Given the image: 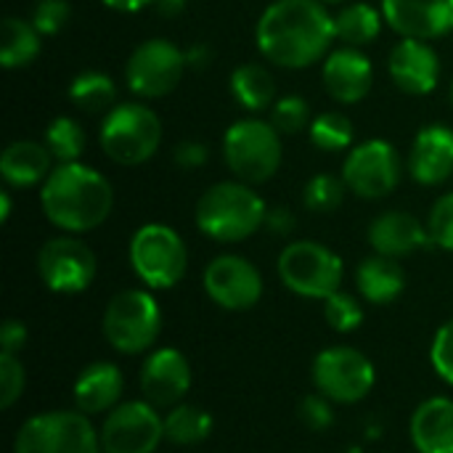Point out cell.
Instances as JSON below:
<instances>
[{
	"mask_svg": "<svg viewBox=\"0 0 453 453\" xmlns=\"http://www.w3.org/2000/svg\"><path fill=\"white\" fill-rule=\"evenodd\" d=\"M334 16L319 0H276L255 29L260 53L284 69L316 64L334 42Z\"/></svg>",
	"mask_w": 453,
	"mask_h": 453,
	"instance_id": "6da1fadb",
	"label": "cell"
},
{
	"mask_svg": "<svg viewBox=\"0 0 453 453\" xmlns=\"http://www.w3.org/2000/svg\"><path fill=\"white\" fill-rule=\"evenodd\" d=\"M45 218L66 234H85L98 228L114 207L111 183L82 162L53 167L40 191Z\"/></svg>",
	"mask_w": 453,
	"mask_h": 453,
	"instance_id": "7a4b0ae2",
	"label": "cell"
},
{
	"mask_svg": "<svg viewBox=\"0 0 453 453\" xmlns=\"http://www.w3.org/2000/svg\"><path fill=\"white\" fill-rule=\"evenodd\" d=\"M265 202L250 183L223 180L210 186L196 202V228L220 244L250 239L265 223Z\"/></svg>",
	"mask_w": 453,
	"mask_h": 453,
	"instance_id": "3957f363",
	"label": "cell"
},
{
	"mask_svg": "<svg viewBox=\"0 0 453 453\" xmlns=\"http://www.w3.org/2000/svg\"><path fill=\"white\" fill-rule=\"evenodd\" d=\"M98 141L111 162L135 167L157 154L162 143V122L149 106L138 101L117 104L106 111Z\"/></svg>",
	"mask_w": 453,
	"mask_h": 453,
	"instance_id": "277c9868",
	"label": "cell"
},
{
	"mask_svg": "<svg viewBox=\"0 0 453 453\" xmlns=\"http://www.w3.org/2000/svg\"><path fill=\"white\" fill-rule=\"evenodd\" d=\"M162 332V308L149 289H122L104 311V337L122 356L154 348Z\"/></svg>",
	"mask_w": 453,
	"mask_h": 453,
	"instance_id": "5b68a950",
	"label": "cell"
},
{
	"mask_svg": "<svg viewBox=\"0 0 453 453\" xmlns=\"http://www.w3.org/2000/svg\"><path fill=\"white\" fill-rule=\"evenodd\" d=\"M223 159L242 183L260 186L281 167V133L263 119H239L223 135Z\"/></svg>",
	"mask_w": 453,
	"mask_h": 453,
	"instance_id": "8992f818",
	"label": "cell"
},
{
	"mask_svg": "<svg viewBox=\"0 0 453 453\" xmlns=\"http://www.w3.org/2000/svg\"><path fill=\"white\" fill-rule=\"evenodd\" d=\"M135 276L149 289H173L188 271V250L180 234L165 223L141 226L127 247Z\"/></svg>",
	"mask_w": 453,
	"mask_h": 453,
	"instance_id": "52a82bcc",
	"label": "cell"
},
{
	"mask_svg": "<svg viewBox=\"0 0 453 453\" xmlns=\"http://www.w3.org/2000/svg\"><path fill=\"white\" fill-rule=\"evenodd\" d=\"M13 453H104L101 435L82 411H45L29 417L16 438Z\"/></svg>",
	"mask_w": 453,
	"mask_h": 453,
	"instance_id": "ba28073f",
	"label": "cell"
},
{
	"mask_svg": "<svg viewBox=\"0 0 453 453\" xmlns=\"http://www.w3.org/2000/svg\"><path fill=\"white\" fill-rule=\"evenodd\" d=\"M279 279L281 284L305 300H326L340 292L342 284V260L326 244L303 239L292 242L279 255Z\"/></svg>",
	"mask_w": 453,
	"mask_h": 453,
	"instance_id": "9c48e42d",
	"label": "cell"
},
{
	"mask_svg": "<svg viewBox=\"0 0 453 453\" xmlns=\"http://www.w3.org/2000/svg\"><path fill=\"white\" fill-rule=\"evenodd\" d=\"M311 380L313 388L321 395H326L332 403L353 406L372 393L377 382V372L366 353L348 345H334L313 358Z\"/></svg>",
	"mask_w": 453,
	"mask_h": 453,
	"instance_id": "30bf717a",
	"label": "cell"
},
{
	"mask_svg": "<svg viewBox=\"0 0 453 453\" xmlns=\"http://www.w3.org/2000/svg\"><path fill=\"white\" fill-rule=\"evenodd\" d=\"M403 175V162L398 149L390 141L369 138L350 149L342 165V180L348 191L361 199L390 196Z\"/></svg>",
	"mask_w": 453,
	"mask_h": 453,
	"instance_id": "8fae6325",
	"label": "cell"
},
{
	"mask_svg": "<svg viewBox=\"0 0 453 453\" xmlns=\"http://www.w3.org/2000/svg\"><path fill=\"white\" fill-rule=\"evenodd\" d=\"M186 50H180L175 42L154 37L141 42L127 64H125V80L127 88L141 98H162L173 93L186 72Z\"/></svg>",
	"mask_w": 453,
	"mask_h": 453,
	"instance_id": "7c38bea8",
	"label": "cell"
},
{
	"mask_svg": "<svg viewBox=\"0 0 453 453\" xmlns=\"http://www.w3.org/2000/svg\"><path fill=\"white\" fill-rule=\"evenodd\" d=\"M98 435L104 453H157L165 441V417L149 401H125L106 414Z\"/></svg>",
	"mask_w": 453,
	"mask_h": 453,
	"instance_id": "4fadbf2b",
	"label": "cell"
},
{
	"mask_svg": "<svg viewBox=\"0 0 453 453\" xmlns=\"http://www.w3.org/2000/svg\"><path fill=\"white\" fill-rule=\"evenodd\" d=\"M98 263L93 250L74 236H56L37 252V273L56 295H80L96 279Z\"/></svg>",
	"mask_w": 453,
	"mask_h": 453,
	"instance_id": "5bb4252c",
	"label": "cell"
},
{
	"mask_svg": "<svg viewBox=\"0 0 453 453\" xmlns=\"http://www.w3.org/2000/svg\"><path fill=\"white\" fill-rule=\"evenodd\" d=\"M202 287L207 297L223 311H250L263 297V276L260 271L242 255H218L207 263Z\"/></svg>",
	"mask_w": 453,
	"mask_h": 453,
	"instance_id": "9a60e30c",
	"label": "cell"
},
{
	"mask_svg": "<svg viewBox=\"0 0 453 453\" xmlns=\"http://www.w3.org/2000/svg\"><path fill=\"white\" fill-rule=\"evenodd\" d=\"M191 390V364L178 348H157L141 366V393L157 409L183 403Z\"/></svg>",
	"mask_w": 453,
	"mask_h": 453,
	"instance_id": "2e32d148",
	"label": "cell"
},
{
	"mask_svg": "<svg viewBox=\"0 0 453 453\" xmlns=\"http://www.w3.org/2000/svg\"><path fill=\"white\" fill-rule=\"evenodd\" d=\"M385 21L414 40H438L453 32V0H382Z\"/></svg>",
	"mask_w": 453,
	"mask_h": 453,
	"instance_id": "e0dca14e",
	"label": "cell"
},
{
	"mask_svg": "<svg viewBox=\"0 0 453 453\" xmlns=\"http://www.w3.org/2000/svg\"><path fill=\"white\" fill-rule=\"evenodd\" d=\"M390 80L409 96H427L441 82V58L427 40L403 37L388 58Z\"/></svg>",
	"mask_w": 453,
	"mask_h": 453,
	"instance_id": "ac0fdd59",
	"label": "cell"
},
{
	"mask_svg": "<svg viewBox=\"0 0 453 453\" xmlns=\"http://www.w3.org/2000/svg\"><path fill=\"white\" fill-rule=\"evenodd\" d=\"M321 80L326 93L337 104H358L369 96L374 85V69L369 56L361 53V48L345 45L326 56Z\"/></svg>",
	"mask_w": 453,
	"mask_h": 453,
	"instance_id": "d6986e66",
	"label": "cell"
},
{
	"mask_svg": "<svg viewBox=\"0 0 453 453\" xmlns=\"http://www.w3.org/2000/svg\"><path fill=\"white\" fill-rule=\"evenodd\" d=\"M409 175L419 186H441L453 175V127L427 125L417 133L409 159Z\"/></svg>",
	"mask_w": 453,
	"mask_h": 453,
	"instance_id": "ffe728a7",
	"label": "cell"
},
{
	"mask_svg": "<svg viewBox=\"0 0 453 453\" xmlns=\"http://www.w3.org/2000/svg\"><path fill=\"white\" fill-rule=\"evenodd\" d=\"M369 244L377 255L398 260V257L414 255L417 250L433 244V239L417 215L403 212V210H390V212H382L372 220Z\"/></svg>",
	"mask_w": 453,
	"mask_h": 453,
	"instance_id": "44dd1931",
	"label": "cell"
},
{
	"mask_svg": "<svg viewBox=\"0 0 453 453\" xmlns=\"http://www.w3.org/2000/svg\"><path fill=\"white\" fill-rule=\"evenodd\" d=\"M125 390V377L117 364L111 361H96L88 364L77 380H74V409L93 417V414H109L114 406H119Z\"/></svg>",
	"mask_w": 453,
	"mask_h": 453,
	"instance_id": "7402d4cb",
	"label": "cell"
},
{
	"mask_svg": "<svg viewBox=\"0 0 453 453\" xmlns=\"http://www.w3.org/2000/svg\"><path fill=\"white\" fill-rule=\"evenodd\" d=\"M411 443L417 453H453V401L427 398L411 414Z\"/></svg>",
	"mask_w": 453,
	"mask_h": 453,
	"instance_id": "603a6c76",
	"label": "cell"
},
{
	"mask_svg": "<svg viewBox=\"0 0 453 453\" xmlns=\"http://www.w3.org/2000/svg\"><path fill=\"white\" fill-rule=\"evenodd\" d=\"M53 154L37 141H13L0 154V175L11 188H32L48 180Z\"/></svg>",
	"mask_w": 453,
	"mask_h": 453,
	"instance_id": "cb8c5ba5",
	"label": "cell"
},
{
	"mask_svg": "<svg viewBox=\"0 0 453 453\" xmlns=\"http://www.w3.org/2000/svg\"><path fill=\"white\" fill-rule=\"evenodd\" d=\"M356 287L361 297L372 305H390L406 289V273L395 257L372 255L358 263L356 268Z\"/></svg>",
	"mask_w": 453,
	"mask_h": 453,
	"instance_id": "d4e9b609",
	"label": "cell"
},
{
	"mask_svg": "<svg viewBox=\"0 0 453 453\" xmlns=\"http://www.w3.org/2000/svg\"><path fill=\"white\" fill-rule=\"evenodd\" d=\"M231 93L247 111H263L276 104L273 74L260 64H242L231 72Z\"/></svg>",
	"mask_w": 453,
	"mask_h": 453,
	"instance_id": "484cf974",
	"label": "cell"
},
{
	"mask_svg": "<svg viewBox=\"0 0 453 453\" xmlns=\"http://www.w3.org/2000/svg\"><path fill=\"white\" fill-rule=\"evenodd\" d=\"M40 32L32 21L8 16L3 21V32H0V64L5 69H21L29 66L37 56H40Z\"/></svg>",
	"mask_w": 453,
	"mask_h": 453,
	"instance_id": "4316f807",
	"label": "cell"
},
{
	"mask_svg": "<svg viewBox=\"0 0 453 453\" xmlns=\"http://www.w3.org/2000/svg\"><path fill=\"white\" fill-rule=\"evenodd\" d=\"M212 414L194 403H178L165 414V441L175 446H196L212 435Z\"/></svg>",
	"mask_w": 453,
	"mask_h": 453,
	"instance_id": "83f0119b",
	"label": "cell"
},
{
	"mask_svg": "<svg viewBox=\"0 0 453 453\" xmlns=\"http://www.w3.org/2000/svg\"><path fill=\"white\" fill-rule=\"evenodd\" d=\"M382 13L369 3H350L334 16V32L345 45L364 48L372 45L380 37L382 29Z\"/></svg>",
	"mask_w": 453,
	"mask_h": 453,
	"instance_id": "f1b7e54d",
	"label": "cell"
},
{
	"mask_svg": "<svg viewBox=\"0 0 453 453\" xmlns=\"http://www.w3.org/2000/svg\"><path fill=\"white\" fill-rule=\"evenodd\" d=\"M69 98L82 111H109L117 101V85L104 72H80L69 85Z\"/></svg>",
	"mask_w": 453,
	"mask_h": 453,
	"instance_id": "f546056e",
	"label": "cell"
},
{
	"mask_svg": "<svg viewBox=\"0 0 453 453\" xmlns=\"http://www.w3.org/2000/svg\"><path fill=\"white\" fill-rule=\"evenodd\" d=\"M45 146L58 165L80 162V154L85 151V130L72 117H56L45 130Z\"/></svg>",
	"mask_w": 453,
	"mask_h": 453,
	"instance_id": "4dcf8cb0",
	"label": "cell"
},
{
	"mask_svg": "<svg viewBox=\"0 0 453 453\" xmlns=\"http://www.w3.org/2000/svg\"><path fill=\"white\" fill-rule=\"evenodd\" d=\"M308 133H311V143L321 151H345L353 146V138H356L353 122L342 111L319 114L311 122Z\"/></svg>",
	"mask_w": 453,
	"mask_h": 453,
	"instance_id": "1f68e13d",
	"label": "cell"
},
{
	"mask_svg": "<svg viewBox=\"0 0 453 453\" xmlns=\"http://www.w3.org/2000/svg\"><path fill=\"white\" fill-rule=\"evenodd\" d=\"M345 191H348V186H345L342 178L329 175V173H321V175H313V178L305 183V188H303V202H305V207H308L311 212L326 215V212H334V210L342 204Z\"/></svg>",
	"mask_w": 453,
	"mask_h": 453,
	"instance_id": "d6a6232c",
	"label": "cell"
},
{
	"mask_svg": "<svg viewBox=\"0 0 453 453\" xmlns=\"http://www.w3.org/2000/svg\"><path fill=\"white\" fill-rule=\"evenodd\" d=\"M311 106L303 96H284L276 98V104L271 106V125L281 133V135H295L305 127H311Z\"/></svg>",
	"mask_w": 453,
	"mask_h": 453,
	"instance_id": "836d02e7",
	"label": "cell"
},
{
	"mask_svg": "<svg viewBox=\"0 0 453 453\" xmlns=\"http://www.w3.org/2000/svg\"><path fill=\"white\" fill-rule=\"evenodd\" d=\"M324 319L326 324L340 332V334H350L364 324V308L361 303L348 295V292H334L332 297L324 300Z\"/></svg>",
	"mask_w": 453,
	"mask_h": 453,
	"instance_id": "e575fe53",
	"label": "cell"
},
{
	"mask_svg": "<svg viewBox=\"0 0 453 453\" xmlns=\"http://www.w3.org/2000/svg\"><path fill=\"white\" fill-rule=\"evenodd\" d=\"M24 366L16 356L0 353V409H11L24 395Z\"/></svg>",
	"mask_w": 453,
	"mask_h": 453,
	"instance_id": "d590c367",
	"label": "cell"
},
{
	"mask_svg": "<svg viewBox=\"0 0 453 453\" xmlns=\"http://www.w3.org/2000/svg\"><path fill=\"white\" fill-rule=\"evenodd\" d=\"M427 231L433 244H438L441 250L453 252V191L441 196L433 210H430V220H427Z\"/></svg>",
	"mask_w": 453,
	"mask_h": 453,
	"instance_id": "8d00e7d4",
	"label": "cell"
},
{
	"mask_svg": "<svg viewBox=\"0 0 453 453\" xmlns=\"http://www.w3.org/2000/svg\"><path fill=\"white\" fill-rule=\"evenodd\" d=\"M430 361L435 374L453 388V319L435 332L430 345Z\"/></svg>",
	"mask_w": 453,
	"mask_h": 453,
	"instance_id": "74e56055",
	"label": "cell"
},
{
	"mask_svg": "<svg viewBox=\"0 0 453 453\" xmlns=\"http://www.w3.org/2000/svg\"><path fill=\"white\" fill-rule=\"evenodd\" d=\"M69 3L66 0H40L32 11V24L40 35H58L69 21Z\"/></svg>",
	"mask_w": 453,
	"mask_h": 453,
	"instance_id": "f35d334b",
	"label": "cell"
},
{
	"mask_svg": "<svg viewBox=\"0 0 453 453\" xmlns=\"http://www.w3.org/2000/svg\"><path fill=\"white\" fill-rule=\"evenodd\" d=\"M300 419L305 422L308 430L313 433H324L334 425V409H332V401L321 393H313V395H305L300 401Z\"/></svg>",
	"mask_w": 453,
	"mask_h": 453,
	"instance_id": "ab89813d",
	"label": "cell"
},
{
	"mask_svg": "<svg viewBox=\"0 0 453 453\" xmlns=\"http://www.w3.org/2000/svg\"><path fill=\"white\" fill-rule=\"evenodd\" d=\"M173 159L183 170H199L210 159V149L202 141H180L173 151Z\"/></svg>",
	"mask_w": 453,
	"mask_h": 453,
	"instance_id": "60d3db41",
	"label": "cell"
},
{
	"mask_svg": "<svg viewBox=\"0 0 453 453\" xmlns=\"http://www.w3.org/2000/svg\"><path fill=\"white\" fill-rule=\"evenodd\" d=\"M27 345V326L16 319H8L3 326H0V353H8V356H16L21 348Z\"/></svg>",
	"mask_w": 453,
	"mask_h": 453,
	"instance_id": "b9f144b4",
	"label": "cell"
},
{
	"mask_svg": "<svg viewBox=\"0 0 453 453\" xmlns=\"http://www.w3.org/2000/svg\"><path fill=\"white\" fill-rule=\"evenodd\" d=\"M263 228H268L276 236H289L295 231V215H292V210L289 207H281V204L279 207H268Z\"/></svg>",
	"mask_w": 453,
	"mask_h": 453,
	"instance_id": "7bdbcfd3",
	"label": "cell"
},
{
	"mask_svg": "<svg viewBox=\"0 0 453 453\" xmlns=\"http://www.w3.org/2000/svg\"><path fill=\"white\" fill-rule=\"evenodd\" d=\"M210 58H212V50L204 42H196V45H191L186 50V64L194 66V69H204L210 64Z\"/></svg>",
	"mask_w": 453,
	"mask_h": 453,
	"instance_id": "ee69618b",
	"label": "cell"
},
{
	"mask_svg": "<svg viewBox=\"0 0 453 453\" xmlns=\"http://www.w3.org/2000/svg\"><path fill=\"white\" fill-rule=\"evenodd\" d=\"M154 8L159 16L173 19V16H180L186 11V0H154Z\"/></svg>",
	"mask_w": 453,
	"mask_h": 453,
	"instance_id": "f6af8a7d",
	"label": "cell"
},
{
	"mask_svg": "<svg viewBox=\"0 0 453 453\" xmlns=\"http://www.w3.org/2000/svg\"><path fill=\"white\" fill-rule=\"evenodd\" d=\"M104 5L114 8V11H122V13H135L146 5H154V0H104Z\"/></svg>",
	"mask_w": 453,
	"mask_h": 453,
	"instance_id": "bcb514c9",
	"label": "cell"
},
{
	"mask_svg": "<svg viewBox=\"0 0 453 453\" xmlns=\"http://www.w3.org/2000/svg\"><path fill=\"white\" fill-rule=\"evenodd\" d=\"M11 218V194L0 191V223H5Z\"/></svg>",
	"mask_w": 453,
	"mask_h": 453,
	"instance_id": "7dc6e473",
	"label": "cell"
},
{
	"mask_svg": "<svg viewBox=\"0 0 453 453\" xmlns=\"http://www.w3.org/2000/svg\"><path fill=\"white\" fill-rule=\"evenodd\" d=\"M319 3H324V5H332V3H342V0H319Z\"/></svg>",
	"mask_w": 453,
	"mask_h": 453,
	"instance_id": "c3c4849f",
	"label": "cell"
},
{
	"mask_svg": "<svg viewBox=\"0 0 453 453\" xmlns=\"http://www.w3.org/2000/svg\"><path fill=\"white\" fill-rule=\"evenodd\" d=\"M451 104H453V82H451Z\"/></svg>",
	"mask_w": 453,
	"mask_h": 453,
	"instance_id": "681fc988",
	"label": "cell"
}]
</instances>
